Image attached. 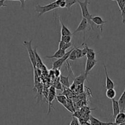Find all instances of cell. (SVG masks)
<instances>
[{
    "label": "cell",
    "mask_w": 125,
    "mask_h": 125,
    "mask_svg": "<svg viewBox=\"0 0 125 125\" xmlns=\"http://www.w3.org/2000/svg\"><path fill=\"white\" fill-rule=\"evenodd\" d=\"M79 3V6L80 7V9L82 10V14L83 18H85V19L87 20L88 21L89 25L91 26V28L92 30H94V24L91 21V18L93 17L92 15L89 12L88 10V4H89V0H85L84 1H80V0H79L77 2Z\"/></svg>",
    "instance_id": "1"
},
{
    "label": "cell",
    "mask_w": 125,
    "mask_h": 125,
    "mask_svg": "<svg viewBox=\"0 0 125 125\" xmlns=\"http://www.w3.org/2000/svg\"><path fill=\"white\" fill-rule=\"evenodd\" d=\"M58 8L59 6L56 4L55 1L50 3V4H47V5L43 6H41L39 4H37L35 6V11L39 14H38V17H39L41 16L42 14L51 11V10H53Z\"/></svg>",
    "instance_id": "2"
},
{
    "label": "cell",
    "mask_w": 125,
    "mask_h": 125,
    "mask_svg": "<svg viewBox=\"0 0 125 125\" xmlns=\"http://www.w3.org/2000/svg\"><path fill=\"white\" fill-rule=\"evenodd\" d=\"M32 39H31L29 41H25L23 42V45L26 48V50L28 53L29 58H30L31 63L33 66V68H36V60L35 57V53L34 50L32 48Z\"/></svg>",
    "instance_id": "3"
},
{
    "label": "cell",
    "mask_w": 125,
    "mask_h": 125,
    "mask_svg": "<svg viewBox=\"0 0 125 125\" xmlns=\"http://www.w3.org/2000/svg\"><path fill=\"white\" fill-rule=\"evenodd\" d=\"M88 21H87L86 19H85V18H82L81 21L79 23V26L77 28L76 30L74 31V33H73V34L74 35V34L77 33H79V32H83V40H85V31L87 29L88 26Z\"/></svg>",
    "instance_id": "4"
},
{
    "label": "cell",
    "mask_w": 125,
    "mask_h": 125,
    "mask_svg": "<svg viewBox=\"0 0 125 125\" xmlns=\"http://www.w3.org/2000/svg\"><path fill=\"white\" fill-rule=\"evenodd\" d=\"M98 62V61L96 60H89L86 59V64H85V73L84 74H85L86 76L88 77L89 73L92 70L93 68L95 66L96 63Z\"/></svg>",
    "instance_id": "5"
},
{
    "label": "cell",
    "mask_w": 125,
    "mask_h": 125,
    "mask_svg": "<svg viewBox=\"0 0 125 125\" xmlns=\"http://www.w3.org/2000/svg\"><path fill=\"white\" fill-rule=\"evenodd\" d=\"M91 21L94 25H97V28H100L101 31V33H103V26H104V24L106 23L107 21L103 20L100 16L93 17L91 18Z\"/></svg>",
    "instance_id": "6"
},
{
    "label": "cell",
    "mask_w": 125,
    "mask_h": 125,
    "mask_svg": "<svg viewBox=\"0 0 125 125\" xmlns=\"http://www.w3.org/2000/svg\"><path fill=\"white\" fill-rule=\"evenodd\" d=\"M104 73H105V88L106 89L109 88H114L115 86V83L113 82V80L109 77V75H108L107 70L106 66L104 64Z\"/></svg>",
    "instance_id": "7"
},
{
    "label": "cell",
    "mask_w": 125,
    "mask_h": 125,
    "mask_svg": "<svg viewBox=\"0 0 125 125\" xmlns=\"http://www.w3.org/2000/svg\"><path fill=\"white\" fill-rule=\"evenodd\" d=\"M112 109H113V116L112 117L115 118L116 115L120 112V106H119L118 102V101L115 100V99H112Z\"/></svg>",
    "instance_id": "8"
},
{
    "label": "cell",
    "mask_w": 125,
    "mask_h": 125,
    "mask_svg": "<svg viewBox=\"0 0 125 125\" xmlns=\"http://www.w3.org/2000/svg\"><path fill=\"white\" fill-rule=\"evenodd\" d=\"M87 76L85 75V74H81L79 76L76 77L74 79V82H73V83L75 84V85H80L83 84L85 80H87Z\"/></svg>",
    "instance_id": "9"
},
{
    "label": "cell",
    "mask_w": 125,
    "mask_h": 125,
    "mask_svg": "<svg viewBox=\"0 0 125 125\" xmlns=\"http://www.w3.org/2000/svg\"><path fill=\"white\" fill-rule=\"evenodd\" d=\"M89 120H90V122L91 125H109L111 123L103 122V121L97 119L96 118L94 117L92 115H90Z\"/></svg>",
    "instance_id": "10"
},
{
    "label": "cell",
    "mask_w": 125,
    "mask_h": 125,
    "mask_svg": "<svg viewBox=\"0 0 125 125\" xmlns=\"http://www.w3.org/2000/svg\"><path fill=\"white\" fill-rule=\"evenodd\" d=\"M118 102L119 106H120V112H125V90H124V91L123 92L122 94H121V96L120 97Z\"/></svg>",
    "instance_id": "11"
},
{
    "label": "cell",
    "mask_w": 125,
    "mask_h": 125,
    "mask_svg": "<svg viewBox=\"0 0 125 125\" xmlns=\"http://www.w3.org/2000/svg\"><path fill=\"white\" fill-rule=\"evenodd\" d=\"M60 23L61 24V36H73V33L71 32L69 29L64 25V24L60 20Z\"/></svg>",
    "instance_id": "12"
},
{
    "label": "cell",
    "mask_w": 125,
    "mask_h": 125,
    "mask_svg": "<svg viewBox=\"0 0 125 125\" xmlns=\"http://www.w3.org/2000/svg\"><path fill=\"white\" fill-rule=\"evenodd\" d=\"M66 53V51L62 49H58L55 53L51 56H46L45 58H56V59H60L62 58L64 56V54Z\"/></svg>",
    "instance_id": "13"
},
{
    "label": "cell",
    "mask_w": 125,
    "mask_h": 125,
    "mask_svg": "<svg viewBox=\"0 0 125 125\" xmlns=\"http://www.w3.org/2000/svg\"><path fill=\"white\" fill-rule=\"evenodd\" d=\"M56 99L58 103L62 104L64 107L66 109L68 106V99H67L66 96L65 95H62V94H59V95L56 96Z\"/></svg>",
    "instance_id": "14"
},
{
    "label": "cell",
    "mask_w": 125,
    "mask_h": 125,
    "mask_svg": "<svg viewBox=\"0 0 125 125\" xmlns=\"http://www.w3.org/2000/svg\"><path fill=\"white\" fill-rule=\"evenodd\" d=\"M114 119H115V122L114 123L116 125L122 123L123 122L125 121V113L123 112H120Z\"/></svg>",
    "instance_id": "15"
},
{
    "label": "cell",
    "mask_w": 125,
    "mask_h": 125,
    "mask_svg": "<svg viewBox=\"0 0 125 125\" xmlns=\"http://www.w3.org/2000/svg\"><path fill=\"white\" fill-rule=\"evenodd\" d=\"M71 73H69L67 77L60 75V82L62 85L66 86V87H69L70 86V83H69V77H70Z\"/></svg>",
    "instance_id": "16"
},
{
    "label": "cell",
    "mask_w": 125,
    "mask_h": 125,
    "mask_svg": "<svg viewBox=\"0 0 125 125\" xmlns=\"http://www.w3.org/2000/svg\"><path fill=\"white\" fill-rule=\"evenodd\" d=\"M34 53H35L36 60V68H42V67L44 66V64H43L42 61L40 56H39L38 52H37V47H36L35 49H34Z\"/></svg>",
    "instance_id": "17"
},
{
    "label": "cell",
    "mask_w": 125,
    "mask_h": 125,
    "mask_svg": "<svg viewBox=\"0 0 125 125\" xmlns=\"http://www.w3.org/2000/svg\"><path fill=\"white\" fill-rule=\"evenodd\" d=\"M96 54L94 50L88 47L87 52H86V59H89V60H96Z\"/></svg>",
    "instance_id": "18"
},
{
    "label": "cell",
    "mask_w": 125,
    "mask_h": 125,
    "mask_svg": "<svg viewBox=\"0 0 125 125\" xmlns=\"http://www.w3.org/2000/svg\"><path fill=\"white\" fill-rule=\"evenodd\" d=\"M116 91L114 88H109L107 89L106 92H105V95H106L107 98H108L110 99H112L115 98L116 96Z\"/></svg>",
    "instance_id": "19"
},
{
    "label": "cell",
    "mask_w": 125,
    "mask_h": 125,
    "mask_svg": "<svg viewBox=\"0 0 125 125\" xmlns=\"http://www.w3.org/2000/svg\"><path fill=\"white\" fill-rule=\"evenodd\" d=\"M56 96L54 95V94H52L49 93V96H48V103H49V110H48L47 115H49V114L51 112V108L52 107V102L53 101L54 99L55 98Z\"/></svg>",
    "instance_id": "20"
},
{
    "label": "cell",
    "mask_w": 125,
    "mask_h": 125,
    "mask_svg": "<svg viewBox=\"0 0 125 125\" xmlns=\"http://www.w3.org/2000/svg\"><path fill=\"white\" fill-rule=\"evenodd\" d=\"M78 1H79V0H66V8L68 10H70L71 8L74 4H75V3H77Z\"/></svg>",
    "instance_id": "21"
},
{
    "label": "cell",
    "mask_w": 125,
    "mask_h": 125,
    "mask_svg": "<svg viewBox=\"0 0 125 125\" xmlns=\"http://www.w3.org/2000/svg\"><path fill=\"white\" fill-rule=\"evenodd\" d=\"M75 46L74 47L73 50H72L71 53H70V55L69 56V59L68 60H71V61H75V60L77 59V56H76V53H75Z\"/></svg>",
    "instance_id": "22"
},
{
    "label": "cell",
    "mask_w": 125,
    "mask_h": 125,
    "mask_svg": "<svg viewBox=\"0 0 125 125\" xmlns=\"http://www.w3.org/2000/svg\"><path fill=\"white\" fill-rule=\"evenodd\" d=\"M72 36H61V41L66 43L71 42Z\"/></svg>",
    "instance_id": "23"
},
{
    "label": "cell",
    "mask_w": 125,
    "mask_h": 125,
    "mask_svg": "<svg viewBox=\"0 0 125 125\" xmlns=\"http://www.w3.org/2000/svg\"><path fill=\"white\" fill-rule=\"evenodd\" d=\"M75 53H76V56L77 58H81L83 57L82 55V50L80 49V47H75Z\"/></svg>",
    "instance_id": "24"
},
{
    "label": "cell",
    "mask_w": 125,
    "mask_h": 125,
    "mask_svg": "<svg viewBox=\"0 0 125 125\" xmlns=\"http://www.w3.org/2000/svg\"><path fill=\"white\" fill-rule=\"evenodd\" d=\"M69 125H80L79 119L75 116H73V120Z\"/></svg>",
    "instance_id": "25"
},
{
    "label": "cell",
    "mask_w": 125,
    "mask_h": 125,
    "mask_svg": "<svg viewBox=\"0 0 125 125\" xmlns=\"http://www.w3.org/2000/svg\"><path fill=\"white\" fill-rule=\"evenodd\" d=\"M121 17H122V23L125 25V5L123 9L121 10Z\"/></svg>",
    "instance_id": "26"
},
{
    "label": "cell",
    "mask_w": 125,
    "mask_h": 125,
    "mask_svg": "<svg viewBox=\"0 0 125 125\" xmlns=\"http://www.w3.org/2000/svg\"><path fill=\"white\" fill-rule=\"evenodd\" d=\"M55 86H54V87L56 89H57V90H62V86H61V85H62V84L60 83V82H59L58 83H56L55 84Z\"/></svg>",
    "instance_id": "27"
},
{
    "label": "cell",
    "mask_w": 125,
    "mask_h": 125,
    "mask_svg": "<svg viewBox=\"0 0 125 125\" xmlns=\"http://www.w3.org/2000/svg\"><path fill=\"white\" fill-rule=\"evenodd\" d=\"M87 44H85V46H84V48L82 49V55L83 56H86V52H87Z\"/></svg>",
    "instance_id": "28"
},
{
    "label": "cell",
    "mask_w": 125,
    "mask_h": 125,
    "mask_svg": "<svg viewBox=\"0 0 125 125\" xmlns=\"http://www.w3.org/2000/svg\"><path fill=\"white\" fill-rule=\"evenodd\" d=\"M54 74H55V76H56V77H58L60 76V75H61V73H60V69H54Z\"/></svg>",
    "instance_id": "29"
},
{
    "label": "cell",
    "mask_w": 125,
    "mask_h": 125,
    "mask_svg": "<svg viewBox=\"0 0 125 125\" xmlns=\"http://www.w3.org/2000/svg\"><path fill=\"white\" fill-rule=\"evenodd\" d=\"M66 7V0L65 1H63L61 2L60 3V4L59 5V8H64Z\"/></svg>",
    "instance_id": "30"
},
{
    "label": "cell",
    "mask_w": 125,
    "mask_h": 125,
    "mask_svg": "<svg viewBox=\"0 0 125 125\" xmlns=\"http://www.w3.org/2000/svg\"><path fill=\"white\" fill-rule=\"evenodd\" d=\"M6 1H20L21 3V8L22 9H24V7H25V1H23V0H6Z\"/></svg>",
    "instance_id": "31"
},
{
    "label": "cell",
    "mask_w": 125,
    "mask_h": 125,
    "mask_svg": "<svg viewBox=\"0 0 125 125\" xmlns=\"http://www.w3.org/2000/svg\"><path fill=\"white\" fill-rule=\"evenodd\" d=\"M73 116H75V117L77 118H80V117L81 116V114L80 113V112H75L74 113V115H73Z\"/></svg>",
    "instance_id": "32"
},
{
    "label": "cell",
    "mask_w": 125,
    "mask_h": 125,
    "mask_svg": "<svg viewBox=\"0 0 125 125\" xmlns=\"http://www.w3.org/2000/svg\"><path fill=\"white\" fill-rule=\"evenodd\" d=\"M6 0H0V8L1 7H7L6 4H4V2Z\"/></svg>",
    "instance_id": "33"
},
{
    "label": "cell",
    "mask_w": 125,
    "mask_h": 125,
    "mask_svg": "<svg viewBox=\"0 0 125 125\" xmlns=\"http://www.w3.org/2000/svg\"><path fill=\"white\" fill-rule=\"evenodd\" d=\"M65 1V0H56V1H55V3H56V4L59 6L60 3H61L62 1Z\"/></svg>",
    "instance_id": "34"
},
{
    "label": "cell",
    "mask_w": 125,
    "mask_h": 125,
    "mask_svg": "<svg viewBox=\"0 0 125 125\" xmlns=\"http://www.w3.org/2000/svg\"><path fill=\"white\" fill-rule=\"evenodd\" d=\"M80 125H91V123H88V122H86L85 123H83V124H81Z\"/></svg>",
    "instance_id": "35"
},
{
    "label": "cell",
    "mask_w": 125,
    "mask_h": 125,
    "mask_svg": "<svg viewBox=\"0 0 125 125\" xmlns=\"http://www.w3.org/2000/svg\"><path fill=\"white\" fill-rule=\"evenodd\" d=\"M125 125V121H124V122H123L122 123L120 124V125Z\"/></svg>",
    "instance_id": "36"
},
{
    "label": "cell",
    "mask_w": 125,
    "mask_h": 125,
    "mask_svg": "<svg viewBox=\"0 0 125 125\" xmlns=\"http://www.w3.org/2000/svg\"><path fill=\"white\" fill-rule=\"evenodd\" d=\"M23 1H26V0H23Z\"/></svg>",
    "instance_id": "37"
},
{
    "label": "cell",
    "mask_w": 125,
    "mask_h": 125,
    "mask_svg": "<svg viewBox=\"0 0 125 125\" xmlns=\"http://www.w3.org/2000/svg\"><path fill=\"white\" fill-rule=\"evenodd\" d=\"M112 1H116V0H112Z\"/></svg>",
    "instance_id": "38"
}]
</instances>
